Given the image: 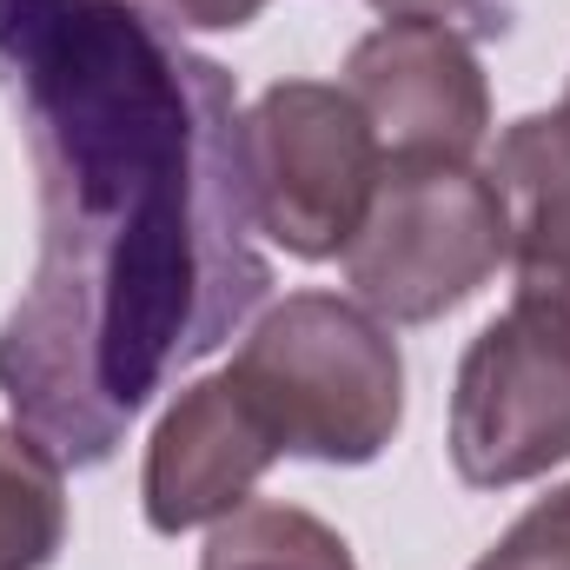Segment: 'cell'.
<instances>
[{
    "label": "cell",
    "instance_id": "cell-13",
    "mask_svg": "<svg viewBox=\"0 0 570 570\" xmlns=\"http://www.w3.org/2000/svg\"><path fill=\"white\" fill-rule=\"evenodd\" d=\"M372 7H379L385 20H392V13H419V20H444V27L464 20L471 33H498V27H504V13H498L491 0H372Z\"/></svg>",
    "mask_w": 570,
    "mask_h": 570
},
{
    "label": "cell",
    "instance_id": "cell-7",
    "mask_svg": "<svg viewBox=\"0 0 570 570\" xmlns=\"http://www.w3.org/2000/svg\"><path fill=\"white\" fill-rule=\"evenodd\" d=\"M273 458H279L273 431L259 425V412L246 405V392L226 372L179 385L173 405L159 412L153 438H146V524L159 538H179V531L233 518L239 504H253Z\"/></svg>",
    "mask_w": 570,
    "mask_h": 570
},
{
    "label": "cell",
    "instance_id": "cell-9",
    "mask_svg": "<svg viewBox=\"0 0 570 570\" xmlns=\"http://www.w3.org/2000/svg\"><path fill=\"white\" fill-rule=\"evenodd\" d=\"M67 544V464L0 425V570H47Z\"/></svg>",
    "mask_w": 570,
    "mask_h": 570
},
{
    "label": "cell",
    "instance_id": "cell-1",
    "mask_svg": "<svg viewBox=\"0 0 570 570\" xmlns=\"http://www.w3.org/2000/svg\"><path fill=\"white\" fill-rule=\"evenodd\" d=\"M0 94L40 179L0 392L47 458L94 471L273 292L246 114L233 73L140 0H0Z\"/></svg>",
    "mask_w": 570,
    "mask_h": 570
},
{
    "label": "cell",
    "instance_id": "cell-10",
    "mask_svg": "<svg viewBox=\"0 0 570 570\" xmlns=\"http://www.w3.org/2000/svg\"><path fill=\"white\" fill-rule=\"evenodd\" d=\"M199 570H358L352 544L298 504H239L213 524Z\"/></svg>",
    "mask_w": 570,
    "mask_h": 570
},
{
    "label": "cell",
    "instance_id": "cell-6",
    "mask_svg": "<svg viewBox=\"0 0 570 570\" xmlns=\"http://www.w3.org/2000/svg\"><path fill=\"white\" fill-rule=\"evenodd\" d=\"M345 94L372 120L385 159H471L491 134V87L464 27L392 13L379 20L352 60Z\"/></svg>",
    "mask_w": 570,
    "mask_h": 570
},
{
    "label": "cell",
    "instance_id": "cell-4",
    "mask_svg": "<svg viewBox=\"0 0 570 570\" xmlns=\"http://www.w3.org/2000/svg\"><path fill=\"white\" fill-rule=\"evenodd\" d=\"M385 153L345 87L273 80L246 114V193L292 259H338L379 193Z\"/></svg>",
    "mask_w": 570,
    "mask_h": 570
},
{
    "label": "cell",
    "instance_id": "cell-14",
    "mask_svg": "<svg viewBox=\"0 0 570 570\" xmlns=\"http://www.w3.org/2000/svg\"><path fill=\"white\" fill-rule=\"evenodd\" d=\"M558 114H570V87H564V100H558Z\"/></svg>",
    "mask_w": 570,
    "mask_h": 570
},
{
    "label": "cell",
    "instance_id": "cell-12",
    "mask_svg": "<svg viewBox=\"0 0 570 570\" xmlns=\"http://www.w3.org/2000/svg\"><path fill=\"white\" fill-rule=\"evenodd\" d=\"M140 7L159 13L166 27H193V33H233L266 13V0H140Z\"/></svg>",
    "mask_w": 570,
    "mask_h": 570
},
{
    "label": "cell",
    "instance_id": "cell-2",
    "mask_svg": "<svg viewBox=\"0 0 570 570\" xmlns=\"http://www.w3.org/2000/svg\"><path fill=\"white\" fill-rule=\"evenodd\" d=\"M226 379L246 392L279 458L312 464H372L405 425V358L385 318L338 292L279 298Z\"/></svg>",
    "mask_w": 570,
    "mask_h": 570
},
{
    "label": "cell",
    "instance_id": "cell-5",
    "mask_svg": "<svg viewBox=\"0 0 570 570\" xmlns=\"http://www.w3.org/2000/svg\"><path fill=\"white\" fill-rule=\"evenodd\" d=\"M570 464V312L511 298L458 358L451 471L471 491H511Z\"/></svg>",
    "mask_w": 570,
    "mask_h": 570
},
{
    "label": "cell",
    "instance_id": "cell-3",
    "mask_svg": "<svg viewBox=\"0 0 570 570\" xmlns=\"http://www.w3.org/2000/svg\"><path fill=\"white\" fill-rule=\"evenodd\" d=\"M338 259L372 318L431 325L478 298L511 259L504 199L471 159H385L379 193Z\"/></svg>",
    "mask_w": 570,
    "mask_h": 570
},
{
    "label": "cell",
    "instance_id": "cell-11",
    "mask_svg": "<svg viewBox=\"0 0 570 570\" xmlns=\"http://www.w3.org/2000/svg\"><path fill=\"white\" fill-rule=\"evenodd\" d=\"M471 570H570V484L538 498Z\"/></svg>",
    "mask_w": 570,
    "mask_h": 570
},
{
    "label": "cell",
    "instance_id": "cell-8",
    "mask_svg": "<svg viewBox=\"0 0 570 570\" xmlns=\"http://www.w3.org/2000/svg\"><path fill=\"white\" fill-rule=\"evenodd\" d=\"M491 186L511 226L518 298L570 312V114H524L498 134Z\"/></svg>",
    "mask_w": 570,
    "mask_h": 570
}]
</instances>
